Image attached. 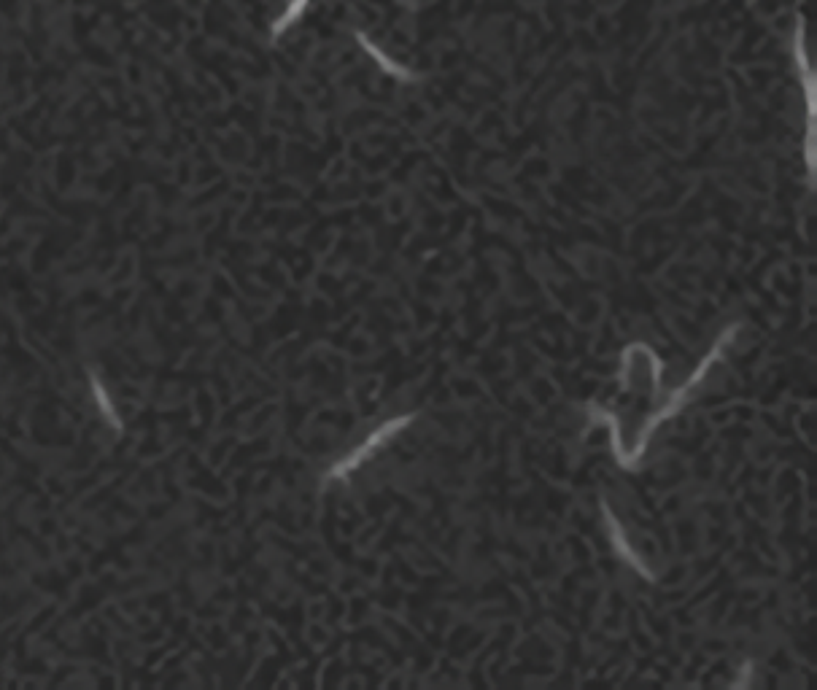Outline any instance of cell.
I'll use <instances>...</instances> for the list:
<instances>
[{"mask_svg":"<svg viewBox=\"0 0 817 690\" xmlns=\"http://www.w3.org/2000/svg\"><path fill=\"white\" fill-rule=\"evenodd\" d=\"M737 332H739L737 324H731V327L726 329L723 335H720L718 343L712 345V351H710V354H707V356H704L702 364L696 367V372H693L691 378H688V381H685L683 386H680V389L672 391V397L667 399V405L661 407V410H658L656 416L650 418L648 424L642 426L640 440H637V448H634V453H631L629 459H626V469H634V467H637V461H640L642 456H645V448H648L650 437H653V432H656V426H661V424H664V421H667V418L675 416L677 410H680V407H683L685 402H688V397H691V394H693V389H696V386H699V383L704 381V375H707V372H710L712 364L718 362L720 356H723V351H726V345H729L731 340H734V335H737Z\"/></svg>","mask_w":817,"mask_h":690,"instance_id":"obj_1","label":"cell"},{"mask_svg":"<svg viewBox=\"0 0 817 690\" xmlns=\"http://www.w3.org/2000/svg\"><path fill=\"white\" fill-rule=\"evenodd\" d=\"M89 389H92V397H95V402H98L100 416L106 418V424L111 426L116 434H122L125 424H122V418H119V413H116L114 399L108 397V389L98 378V372H89Z\"/></svg>","mask_w":817,"mask_h":690,"instance_id":"obj_4","label":"cell"},{"mask_svg":"<svg viewBox=\"0 0 817 690\" xmlns=\"http://www.w3.org/2000/svg\"><path fill=\"white\" fill-rule=\"evenodd\" d=\"M602 515H604V523H607V529H610V537H613V545H615V550H618V556H621L623 561H626V564H629V567L634 569V572H640V575L645 577V580H650V583H656V577H653V572H650V569L645 567V564H642V558L637 556L634 550H631L629 540H626V534H623V529H621V523L615 521V515L610 513V507L604 505V502H602Z\"/></svg>","mask_w":817,"mask_h":690,"instance_id":"obj_3","label":"cell"},{"mask_svg":"<svg viewBox=\"0 0 817 690\" xmlns=\"http://www.w3.org/2000/svg\"><path fill=\"white\" fill-rule=\"evenodd\" d=\"M413 418H416V416L410 413V416H397V418H391V421H383V424L378 426L375 432L367 434L365 443L356 445L354 451L348 453L346 459H340L338 464H335V467L329 469L327 475H324V480H329V483H335V480H346L348 475L354 472V469L362 467V464H365L367 459H373L375 451H378V448H383V445L389 443L391 437H397V434H400L402 429H405V426H408L410 421H413Z\"/></svg>","mask_w":817,"mask_h":690,"instance_id":"obj_2","label":"cell"}]
</instances>
